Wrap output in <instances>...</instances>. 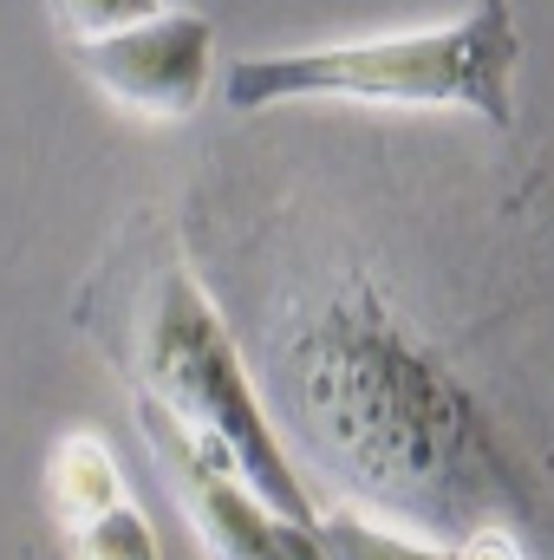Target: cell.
Returning <instances> with one entry per match:
<instances>
[{"label":"cell","mask_w":554,"mask_h":560,"mask_svg":"<svg viewBox=\"0 0 554 560\" xmlns=\"http://www.w3.org/2000/svg\"><path fill=\"white\" fill-rule=\"evenodd\" d=\"M131 418H138L150 456L163 463V476H170V489H176V509H183L196 548L209 560H326L320 541H313V528L287 522V515H275L262 495H249L157 398L131 392Z\"/></svg>","instance_id":"4"},{"label":"cell","mask_w":554,"mask_h":560,"mask_svg":"<svg viewBox=\"0 0 554 560\" xmlns=\"http://www.w3.org/2000/svg\"><path fill=\"white\" fill-rule=\"evenodd\" d=\"M522 33L509 0H470L437 26H399L372 39L249 52L222 72L235 112L280 105H379V112H463L489 131H516Z\"/></svg>","instance_id":"2"},{"label":"cell","mask_w":554,"mask_h":560,"mask_svg":"<svg viewBox=\"0 0 554 560\" xmlns=\"http://www.w3.org/2000/svg\"><path fill=\"white\" fill-rule=\"evenodd\" d=\"M66 548H72V560H163L157 555V528H150V515L131 495L99 509V515H85V522H72Z\"/></svg>","instance_id":"8"},{"label":"cell","mask_w":554,"mask_h":560,"mask_svg":"<svg viewBox=\"0 0 554 560\" xmlns=\"http://www.w3.org/2000/svg\"><path fill=\"white\" fill-rule=\"evenodd\" d=\"M457 560H522V541L509 522H483V528L457 535Z\"/></svg>","instance_id":"10"},{"label":"cell","mask_w":554,"mask_h":560,"mask_svg":"<svg viewBox=\"0 0 554 560\" xmlns=\"http://www.w3.org/2000/svg\"><path fill=\"white\" fill-rule=\"evenodd\" d=\"M268 418H287L353 509L417 535H470L529 515V489L463 378L392 313L372 280H339L275 339Z\"/></svg>","instance_id":"1"},{"label":"cell","mask_w":554,"mask_h":560,"mask_svg":"<svg viewBox=\"0 0 554 560\" xmlns=\"http://www.w3.org/2000/svg\"><path fill=\"white\" fill-rule=\"evenodd\" d=\"M157 7H170V0H46V13H53V26H59L66 46L105 39V33H118V26H138Z\"/></svg>","instance_id":"9"},{"label":"cell","mask_w":554,"mask_h":560,"mask_svg":"<svg viewBox=\"0 0 554 560\" xmlns=\"http://www.w3.org/2000/svg\"><path fill=\"white\" fill-rule=\"evenodd\" d=\"M72 66L143 125H183L216 85V26L189 7H157L138 26L66 46Z\"/></svg>","instance_id":"5"},{"label":"cell","mask_w":554,"mask_h":560,"mask_svg":"<svg viewBox=\"0 0 554 560\" xmlns=\"http://www.w3.org/2000/svg\"><path fill=\"white\" fill-rule=\"evenodd\" d=\"M125 495H131V489H125V469H118V456H112L105 436L72 430V436L53 450V463H46V502H53L59 528L85 522V515H99V509H112V502H125Z\"/></svg>","instance_id":"6"},{"label":"cell","mask_w":554,"mask_h":560,"mask_svg":"<svg viewBox=\"0 0 554 560\" xmlns=\"http://www.w3.org/2000/svg\"><path fill=\"white\" fill-rule=\"evenodd\" d=\"M131 372L143 398H157L249 495L313 528L320 502L307 495V476L268 418V398L255 392V372L229 319L216 313V300L183 261H163L143 275L138 319H131Z\"/></svg>","instance_id":"3"},{"label":"cell","mask_w":554,"mask_h":560,"mask_svg":"<svg viewBox=\"0 0 554 560\" xmlns=\"http://www.w3.org/2000/svg\"><path fill=\"white\" fill-rule=\"evenodd\" d=\"M313 541L326 560H457V541H437V535H417L405 522H385L372 509H320L313 515Z\"/></svg>","instance_id":"7"}]
</instances>
